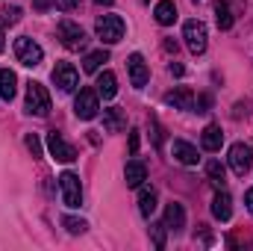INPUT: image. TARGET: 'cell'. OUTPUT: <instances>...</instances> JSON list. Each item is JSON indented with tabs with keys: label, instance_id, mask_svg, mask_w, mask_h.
<instances>
[{
	"label": "cell",
	"instance_id": "obj_1",
	"mask_svg": "<svg viewBox=\"0 0 253 251\" xmlns=\"http://www.w3.org/2000/svg\"><path fill=\"white\" fill-rule=\"evenodd\" d=\"M124 18L121 15H100L97 24H94V33L103 45H118L124 39Z\"/></svg>",
	"mask_w": 253,
	"mask_h": 251
},
{
	"label": "cell",
	"instance_id": "obj_4",
	"mask_svg": "<svg viewBox=\"0 0 253 251\" xmlns=\"http://www.w3.org/2000/svg\"><path fill=\"white\" fill-rule=\"evenodd\" d=\"M27 113H33V116L50 113V95L42 83H27Z\"/></svg>",
	"mask_w": 253,
	"mask_h": 251
},
{
	"label": "cell",
	"instance_id": "obj_17",
	"mask_svg": "<svg viewBox=\"0 0 253 251\" xmlns=\"http://www.w3.org/2000/svg\"><path fill=\"white\" fill-rule=\"evenodd\" d=\"M212 216H215L218 222H227V219L233 216V198H230L224 189L212 198Z\"/></svg>",
	"mask_w": 253,
	"mask_h": 251
},
{
	"label": "cell",
	"instance_id": "obj_15",
	"mask_svg": "<svg viewBox=\"0 0 253 251\" xmlns=\"http://www.w3.org/2000/svg\"><path fill=\"white\" fill-rule=\"evenodd\" d=\"M124 178H126V187L129 189H138L144 181H147V169H144V163L141 160H129L124 169Z\"/></svg>",
	"mask_w": 253,
	"mask_h": 251
},
{
	"label": "cell",
	"instance_id": "obj_11",
	"mask_svg": "<svg viewBox=\"0 0 253 251\" xmlns=\"http://www.w3.org/2000/svg\"><path fill=\"white\" fill-rule=\"evenodd\" d=\"M126 71H129V83H132L135 89H144V83L150 80V71H147V63H144L141 54H132V57L126 60Z\"/></svg>",
	"mask_w": 253,
	"mask_h": 251
},
{
	"label": "cell",
	"instance_id": "obj_23",
	"mask_svg": "<svg viewBox=\"0 0 253 251\" xmlns=\"http://www.w3.org/2000/svg\"><path fill=\"white\" fill-rule=\"evenodd\" d=\"M109 63V51H91L85 60H83V71H88V74H94V71H100V65Z\"/></svg>",
	"mask_w": 253,
	"mask_h": 251
},
{
	"label": "cell",
	"instance_id": "obj_32",
	"mask_svg": "<svg viewBox=\"0 0 253 251\" xmlns=\"http://www.w3.org/2000/svg\"><path fill=\"white\" fill-rule=\"evenodd\" d=\"M150 122H153V139H156V148H159V145H162V127H159L156 119H150Z\"/></svg>",
	"mask_w": 253,
	"mask_h": 251
},
{
	"label": "cell",
	"instance_id": "obj_25",
	"mask_svg": "<svg viewBox=\"0 0 253 251\" xmlns=\"http://www.w3.org/2000/svg\"><path fill=\"white\" fill-rule=\"evenodd\" d=\"M206 175H209V181H212V184L224 187V175H227V172H224V166H221L218 160H209V163H206Z\"/></svg>",
	"mask_w": 253,
	"mask_h": 251
},
{
	"label": "cell",
	"instance_id": "obj_27",
	"mask_svg": "<svg viewBox=\"0 0 253 251\" xmlns=\"http://www.w3.org/2000/svg\"><path fill=\"white\" fill-rule=\"evenodd\" d=\"M62 225L68 228V234H85V228H88V225H85L83 219H74V216H65Z\"/></svg>",
	"mask_w": 253,
	"mask_h": 251
},
{
	"label": "cell",
	"instance_id": "obj_18",
	"mask_svg": "<svg viewBox=\"0 0 253 251\" xmlns=\"http://www.w3.org/2000/svg\"><path fill=\"white\" fill-rule=\"evenodd\" d=\"M153 15H156V21H159L162 27H171V24L177 21V6H174V0H159L156 9H153Z\"/></svg>",
	"mask_w": 253,
	"mask_h": 251
},
{
	"label": "cell",
	"instance_id": "obj_37",
	"mask_svg": "<svg viewBox=\"0 0 253 251\" xmlns=\"http://www.w3.org/2000/svg\"><path fill=\"white\" fill-rule=\"evenodd\" d=\"M50 6V0H36V9H47Z\"/></svg>",
	"mask_w": 253,
	"mask_h": 251
},
{
	"label": "cell",
	"instance_id": "obj_26",
	"mask_svg": "<svg viewBox=\"0 0 253 251\" xmlns=\"http://www.w3.org/2000/svg\"><path fill=\"white\" fill-rule=\"evenodd\" d=\"M165 222H156V225H150V234H153V246L156 249H165Z\"/></svg>",
	"mask_w": 253,
	"mask_h": 251
},
{
	"label": "cell",
	"instance_id": "obj_12",
	"mask_svg": "<svg viewBox=\"0 0 253 251\" xmlns=\"http://www.w3.org/2000/svg\"><path fill=\"white\" fill-rule=\"evenodd\" d=\"M171 154H174V160H177V163H183V166H197V163H200L197 148H194V145H189V142H183V139H174Z\"/></svg>",
	"mask_w": 253,
	"mask_h": 251
},
{
	"label": "cell",
	"instance_id": "obj_8",
	"mask_svg": "<svg viewBox=\"0 0 253 251\" xmlns=\"http://www.w3.org/2000/svg\"><path fill=\"white\" fill-rule=\"evenodd\" d=\"M59 189H62V201L68 207H80L83 204V187H80V178L74 172H62L59 175Z\"/></svg>",
	"mask_w": 253,
	"mask_h": 251
},
{
	"label": "cell",
	"instance_id": "obj_16",
	"mask_svg": "<svg viewBox=\"0 0 253 251\" xmlns=\"http://www.w3.org/2000/svg\"><path fill=\"white\" fill-rule=\"evenodd\" d=\"M200 145H203V151H209V154L221 151V145H224V133H221V127L218 125L206 127V130L200 133Z\"/></svg>",
	"mask_w": 253,
	"mask_h": 251
},
{
	"label": "cell",
	"instance_id": "obj_38",
	"mask_svg": "<svg viewBox=\"0 0 253 251\" xmlns=\"http://www.w3.org/2000/svg\"><path fill=\"white\" fill-rule=\"evenodd\" d=\"M3 48H6V36H3V27H0V54H3Z\"/></svg>",
	"mask_w": 253,
	"mask_h": 251
},
{
	"label": "cell",
	"instance_id": "obj_10",
	"mask_svg": "<svg viewBox=\"0 0 253 251\" xmlns=\"http://www.w3.org/2000/svg\"><path fill=\"white\" fill-rule=\"evenodd\" d=\"M47 148H50V154H53V160H59V163H74L77 160V151H74V145H68L62 139V133H50L47 136Z\"/></svg>",
	"mask_w": 253,
	"mask_h": 251
},
{
	"label": "cell",
	"instance_id": "obj_29",
	"mask_svg": "<svg viewBox=\"0 0 253 251\" xmlns=\"http://www.w3.org/2000/svg\"><path fill=\"white\" fill-rule=\"evenodd\" d=\"M27 148H30V154H33L36 160L42 157V142H39V136H36V133H30V136H27Z\"/></svg>",
	"mask_w": 253,
	"mask_h": 251
},
{
	"label": "cell",
	"instance_id": "obj_19",
	"mask_svg": "<svg viewBox=\"0 0 253 251\" xmlns=\"http://www.w3.org/2000/svg\"><path fill=\"white\" fill-rule=\"evenodd\" d=\"M15 92H18V77H15V71L0 68V98H3V101H12Z\"/></svg>",
	"mask_w": 253,
	"mask_h": 251
},
{
	"label": "cell",
	"instance_id": "obj_30",
	"mask_svg": "<svg viewBox=\"0 0 253 251\" xmlns=\"http://www.w3.org/2000/svg\"><path fill=\"white\" fill-rule=\"evenodd\" d=\"M56 3V9H62V12H74L77 6H80V0H53Z\"/></svg>",
	"mask_w": 253,
	"mask_h": 251
},
{
	"label": "cell",
	"instance_id": "obj_28",
	"mask_svg": "<svg viewBox=\"0 0 253 251\" xmlns=\"http://www.w3.org/2000/svg\"><path fill=\"white\" fill-rule=\"evenodd\" d=\"M0 18H3V24H18V21H21V9H18V6H6V9L0 12Z\"/></svg>",
	"mask_w": 253,
	"mask_h": 251
},
{
	"label": "cell",
	"instance_id": "obj_31",
	"mask_svg": "<svg viewBox=\"0 0 253 251\" xmlns=\"http://www.w3.org/2000/svg\"><path fill=\"white\" fill-rule=\"evenodd\" d=\"M209 107H212V98H209V95H200V98H197V113H206Z\"/></svg>",
	"mask_w": 253,
	"mask_h": 251
},
{
	"label": "cell",
	"instance_id": "obj_36",
	"mask_svg": "<svg viewBox=\"0 0 253 251\" xmlns=\"http://www.w3.org/2000/svg\"><path fill=\"white\" fill-rule=\"evenodd\" d=\"M245 204H248V210L253 213V189H248V195H245Z\"/></svg>",
	"mask_w": 253,
	"mask_h": 251
},
{
	"label": "cell",
	"instance_id": "obj_7",
	"mask_svg": "<svg viewBox=\"0 0 253 251\" xmlns=\"http://www.w3.org/2000/svg\"><path fill=\"white\" fill-rule=\"evenodd\" d=\"M230 169L239 175V178H245L248 172L253 169V148L251 145H245V142H236L233 148H230Z\"/></svg>",
	"mask_w": 253,
	"mask_h": 251
},
{
	"label": "cell",
	"instance_id": "obj_20",
	"mask_svg": "<svg viewBox=\"0 0 253 251\" xmlns=\"http://www.w3.org/2000/svg\"><path fill=\"white\" fill-rule=\"evenodd\" d=\"M115 92H118V77L112 74V71H103L100 77H97V95L100 98H115Z\"/></svg>",
	"mask_w": 253,
	"mask_h": 251
},
{
	"label": "cell",
	"instance_id": "obj_35",
	"mask_svg": "<svg viewBox=\"0 0 253 251\" xmlns=\"http://www.w3.org/2000/svg\"><path fill=\"white\" fill-rule=\"evenodd\" d=\"M168 71H171L174 77H183V74H186V68H183L180 63H171V68H168Z\"/></svg>",
	"mask_w": 253,
	"mask_h": 251
},
{
	"label": "cell",
	"instance_id": "obj_22",
	"mask_svg": "<svg viewBox=\"0 0 253 251\" xmlns=\"http://www.w3.org/2000/svg\"><path fill=\"white\" fill-rule=\"evenodd\" d=\"M138 213L144 219H150L156 213V189H141V198H138Z\"/></svg>",
	"mask_w": 253,
	"mask_h": 251
},
{
	"label": "cell",
	"instance_id": "obj_3",
	"mask_svg": "<svg viewBox=\"0 0 253 251\" xmlns=\"http://www.w3.org/2000/svg\"><path fill=\"white\" fill-rule=\"evenodd\" d=\"M97 110H100V95H97V89H80V95H77V101H74L77 119L91 122V119L97 116Z\"/></svg>",
	"mask_w": 253,
	"mask_h": 251
},
{
	"label": "cell",
	"instance_id": "obj_21",
	"mask_svg": "<svg viewBox=\"0 0 253 251\" xmlns=\"http://www.w3.org/2000/svg\"><path fill=\"white\" fill-rule=\"evenodd\" d=\"M103 127H106L109 133H118V130H124V127H126L124 113H121L118 107H112V110H103Z\"/></svg>",
	"mask_w": 253,
	"mask_h": 251
},
{
	"label": "cell",
	"instance_id": "obj_34",
	"mask_svg": "<svg viewBox=\"0 0 253 251\" xmlns=\"http://www.w3.org/2000/svg\"><path fill=\"white\" fill-rule=\"evenodd\" d=\"M135 151H138V133L132 130L129 133V154H135Z\"/></svg>",
	"mask_w": 253,
	"mask_h": 251
},
{
	"label": "cell",
	"instance_id": "obj_5",
	"mask_svg": "<svg viewBox=\"0 0 253 251\" xmlns=\"http://www.w3.org/2000/svg\"><path fill=\"white\" fill-rule=\"evenodd\" d=\"M15 57H18V63H21V65L36 68V65L42 63L44 51H42V45H39V42H33L30 36H21V39L15 42Z\"/></svg>",
	"mask_w": 253,
	"mask_h": 251
},
{
	"label": "cell",
	"instance_id": "obj_9",
	"mask_svg": "<svg viewBox=\"0 0 253 251\" xmlns=\"http://www.w3.org/2000/svg\"><path fill=\"white\" fill-rule=\"evenodd\" d=\"M53 83L59 86V92H74L77 89V83H80V74H77V68L71 63H56V68H53Z\"/></svg>",
	"mask_w": 253,
	"mask_h": 251
},
{
	"label": "cell",
	"instance_id": "obj_39",
	"mask_svg": "<svg viewBox=\"0 0 253 251\" xmlns=\"http://www.w3.org/2000/svg\"><path fill=\"white\" fill-rule=\"evenodd\" d=\"M97 3H100V6H112L115 0H97Z\"/></svg>",
	"mask_w": 253,
	"mask_h": 251
},
{
	"label": "cell",
	"instance_id": "obj_13",
	"mask_svg": "<svg viewBox=\"0 0 253 251\" xmlns=\"http://www.w3.org/2000/svg\"><path fill=\"white\" fill-rule=\"evenodd\" d=\"M162 222H165L168 231L180 234V231L186 228V210H183V204H174V201H171V204L165 207V219H162Z\"/></svg>",
	"mask_w": 253,
	"mask_h": 251
},
{
	"label": "cell",
	"instance_id": "obj_6",
	"mask_svg": "<svg viewBox=\"0 0 253 251\" xmlns=\"http://www.w3.org/2000/svg\"><path fill=\"white\" fill-rule=\"evenodd\" d=\"M183 39H186V45H189V51L194 57H200L203 51H206V24L203 21H186V27H183Z\"/></svg>",
	"mask_w": 253,
	"mask_h": 251
},
{
	"label": "cell",
	"instance_id": "obj_33",
	"mask_svg": "<svg viewBox=\"0 0 253 251\" xmlns=\"http://www.w3.org/2000/svg\"><path fill=\"white\" fill-rule=\"evenodd\" d=\"M242 116H248V104H236V110H233V119H242Z\"/></svg>",
	"mask_w": 253,
	"mask_h": 251
},
{
	"label": "cell",
	"instance_id": "obj_14",
	"mask_svg": "<svg viewBox=\"0 0 253 251\" xmlns=\"http://www.w3.org/2000/svg\"><path fill=\"white\" fill-rule=\"evenodd\" d=\"M165 104L174 107V110H194V92L186 89V86H180V89L165 95Z\"/></svg>",
	"mask_w": 253,
	"mask_h": 251
},
{
	"label": "cell",
	"instance_id": "obj_24",
	"mask_svg": "<svg viewBox=\"0 0 253 251\" xmlns=\"http://www.w3.org/2000/svg\"><path fill=\"white\" fill-rule=\"evenodd\" d=\"M215 21H218V30H230L233 27V12H230V6L224 0L215 3Z\"/></svg>",
	"mask_w": 253,
	"mask_h": 251
},
{
	"label": "cell",
	"instance_id": "obj_2",
	"mask_svg": "<svg viewBox=\"0 0 253 251\" xmlns=\"http://www.w3.org/2000/svg\"><path fill=\"white\" fill-rule=\"evenodd\" d=\"M56 36H59V42H62L68 51H83V48L88 45V36H85V30H83L80 24H74V21H59V27H56Z\"/></svg>",
	"mask_w": 253,
	"mask_h": 251
}]
</instances>
